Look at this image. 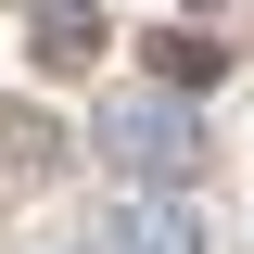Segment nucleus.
<instances>
[{"label":"nucleus","instance_id":"1","mask_svg":"<svg viewBox=\"0 0 254 254\" xmlns=\"http://www.w3.org/2000/svg\"><path fill=\"white\" fill-rule=\"evenodd\" d=\"M102 153L127 165V190H190V178H203L178 102H102Z\"/></svg>","mask_w":254,"mask_h":254},{"label":"nucleus","instance_id":"2","mask_svg":"<svg viewBox=\"0 0 254 254\" xmlns=\"http://www.w3.org/2000/svg\"><path fill=\"white\" fill-rule=\"evenodd\" d=\"M102 254H203V216H190V190H127L115 216H102Z\"/></svg>","mask_w":254,"mask_h":254},{"label":"nucleus","instance_id":"3","mask_svg":"<svg viewBox=\"0 0 254 254\" xmlns=\"http://www.w3.org/2000/svg\"><path fill=\"white\" fill-rule=\"evenodd\" d=\"M102 64V13L89 0H38V76H89Z\"/></svg>","mask_w":254,"mask_h":254},{"label":"nucleus","instance_id":"4","mask_svg":"<svg viewBox=\"0 0 254 254\" xmlns=\"http://www.w3.org/2000/svg\"><path fill=\"white\" fill-rule=\"evenodd\" d=\"M216 38H153V76H165V89H216Z\"/></svg>","mask_w":254,"mask_h":254},{"label":"nucleus","instance_id":"5","mask_svg":"<svg viewBox=\"0 0 254 254\" xmlns=\"http://www.w3.org/2000/svg\"><path fill=\"white\" fill-rule=\"evenodd\" d=\"M89 254H102V242H89Z\"/></svg>","mask_w":254,"mask_h":254}]
</instances>
